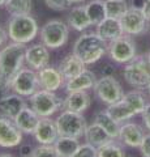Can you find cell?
I'll return each mask as SVG.
<instances>
[{
	"label": "cell",
	"instance_id": "24",
	"mask_svg": "<svg viewBox=\"0 0 150 157\" xmlns=\"http://www.w3.org/2000/svg\"><path fill=\"white\" fill-rule=\"evenodd\" d=\"M68 25L77 32H84L91 26V21L88 16L85 6H76L68 14Z\"/></svg>",
	"mask_w": 150,
	"mask_h": 157
},
{
	"label": "cell",
	"instance_id": "34",
	"mask_svg": "<svg viewBox=\"0 0 150 157\" xmlns=\"http://www.w3.org/2000/svg\"><path fill=\"white\" fill-rule=\"evenodd\" d=\"M45 4L50 9L56 12L67 11V9H69L72 7L71 0H45Z\"/></svg>",
	"mask_w": 150,
	"mask_h": 157
},
{
	"label": "cell",
	"instance_id": "3",
	"mask_svg": "<svg viewBox=\"0 0 150 157\" xmlns=\"http://www.w3.org/2000/svg\"><path fill=\"white\" fill-rule=\"evenodd\" d=\"M38 33H39L38 22L30 14L11 16L8 21V36L12 42L26 45L38 36Z\"/></svg>",
	"mask_w": 150,
	"mask_h": 157
},
{
	"label": "cell",
	"instance_id": "2",
	"mask_svg": "<svg viewBox=\"0 0 150 157\" xmlns=\"http://www.w3.org/2000/svg\"><path fill=\"white\" fill-rule=\"evenodd\" d=\"M108 51V42H106L97 33H84L77 38L73 46V52L86 66L94 64L101 60Z\"/></svg>",
	"mask_w": 150,
	"mask_h": 157
},
{
	"label": "cell",
	"instance_id": "39",
	"mask_svg": "<svg viewBox=\"0 0 150 157\" xmlns=\"http://www.w3.org/2000/svg\"><path fill=\"white\" fill-rule=\"evenodd\" d=\"M9 38V36H8V32H5L4 29L0 26V47H2L4 43L7 42V39Z\"/></svg>",
	"mask_w": 150,
	"mask_h": 157
},
{
	"label": "cell",
	"instance_id": "46",
	"mask_svg": "<svg viewBox=\"0 0 150 157\" xmlns=\"http://www.w3.org/2000/svg\"><path fill=\"white\" fill-rule=\"evenodd\" d=\"M146 88H148V93H149V96H150V82H149V85Z\"/></svg>",
	"mask_w": 150,
	"mask_h": 157
},
{
	"label": "cell",
	"instance_id": "14",
	"mask_svg": "<svg viewBox=\"0 0 150 157\" xmlns=\"http://www.w3.org/2000/svg\"><path fill=\"white\" fill-rule=\"evenodd\" d=\"M37 72H38V78H39L41 89L50 90V92H56L64 85L65 78L61 75L59 68L47 66V67L42 68V70L37 71Z\"/></svg>",
	"mask_w": 150,
	"mask_h": 157
},
{
	"label": "cell",
	"instance_id": "10",
	"mask_svg": "<svg viewBox=\"0 0 150 157\" xmlns=\"http://www.w3.org/2000/svg\"><path fill=\"white\" fill-rule=\"evenodd\" d=\"M108 56L116 63H129L136 58V43L132 36L124 34L120 38L108 43Z\"/></svg>",
	"mask_w": 150,
	"mask_h": 157
},
{
	"label": "cell",
	"instance_id": "48",
	"mask_svg": "<svg viewBox=\"0 0 150 157\" xmlns=\"http://www.w3.org/2000/svg\"><path fill=\"white\" fill-rule=\"evenodd\" d=\"M22 157H30V156H22Z\"/></svg>",
	"mask_w": 150,
	"mask_h": 157
},
{
	"label": "cell",
	"instance_id": "27",
	"mask_svg": "<svg viewBox=\"0 0 150 157\" xmlns=\"http://www.w3.org/2000/svg\"><path fill=\"white\" fill-rule=\"evenodd\" d=\"M54 145H55L56 152L59 153L60 157H72L81 144L77 137L59 136Z\"/></svg>",
	"mask_w": 150,
	"mask_h": 157
},
{
	"label": "cell",
	"instance_id": "9",
	"mask_svg": "<svg viewBox=\"0 0 150 157\" xmlns=\"http://www.w3.org/2000/svg\"><path fill=\"white\" fill-rule=\"evenodd\" d=\"M9 88L13 93H17L22 97H31L35 92L41 89L38 72L33 68H22V70L13 77Z\"/></svg>",
	"mask_w": 150,
	"mask_h": 157
},
{
	"label": "cell",
	"instance_id": "36",
	"mask_svg": "<svg viewBox=\"0 0 150 157\" xmlns=\"http://www.w3.org/2000/svg\"><path fill=\"white\" fill-rule=\"evenodd\" d=\"M138 148H140L142 157H150V134L144 136V140Z\"/></svg>",
	"mask_w": 150,
	"mask_h": 157
},
{
	"label": "cell",
	"instance_id": "12",
	"mask_svg": "<svg viewBox=\"0 0 150 157\" xmlns=\"http://www.w3.org/2000/svg\"><path fill=\"white\" fill-rule=\"evenodd\" d=\"M24 132L16 124L14 119L5 115H0V147L14 148L22 141Z\"/></svg>",
	"mask_w": 150,
	"mask_h": 157
},
{
	"label": "cell",
	"instance_id": "4",
	"mask_svg": "<svg viewBox=\"0 0 150 157\" xmlns=\"http://www.w3.org/2000/svg\"><path fill=\"white\" fill-rule=\"evenodd\" d=\"M30 98V106L41 118H51L60 109H64V100L55 92L39 89Z\"/></svg>",
	"mask_w": 150,
	"mask_h": 157
},
{
	"label": "cell",
	"instance_id": "41",
	"mask_svg": "<svg viewBox=\"0 0 150 157\" xmlns=\"http://www.w3.org/2000/svg\"><path fill=\"white\" fill-rule=\"evenodd\" d=\"M110 75H114V67L106 64L104 67H102V76H110Z\"/></svg>",
	"mask_w": 150,
	"mask_h": 157
},
{
	"label": "cell",
	"instance_id": "47",
	"mask_svg": "<svg viewBox=\"0 0 150 157\" xmlns=\"http://www.w3.org/2000/svg\"><path fill=\"white\" fill-rule=\"evenodd\" d=\"M148 58H149V60H150V51H149V54H148Z\"/></svg>",
	"mask_w": 150,
	"mask_h": 157
},
{
	"label": "cell",
	"instance_id": "40",
	"mask_svg": "<svg viewBox=\"0 0 150 157\" xmlns=\"http://www.w3.org/2000/svg\"><path fill=\"white\" fill-rule=\"evenodd\" d=\"M34 148H31L30 144H25V145H22L21 147V155L22 156H30L31 155V152Z\"/></svg>",
	"mask_w": 150,
	"mask_h": 157
},
{
	"label": "cell",
	"instance_id": "22",
	"mask_svg": "<svg viewBox=\"0 0 150 157\" xmlns=\"http://www.w3.org/2000/svg\"><path fill=\"white\" fill-rule=\"evenodd\" d=\"M57 68L60 70L61 75L64 76L65 81H67V80H69V78L77 76L84 70H86V64L80 58H77L73 52H71L61 59V62Z\"/></svg>",
	"mask_w": 150,
	"mask_h": 157
},
{
	"label": "cell",
	"instance_id": "25",
	"mask_svg": "<svg viewBox=\"0 0 150 157\" xmlns=\"http://www.w3.org/2000/svg\"><path fill=\"white\" fill-rule=\"evenodd\" d=\"M107 113L114 118L116 122H119V123L125 122V121L130 119V118H133L134 115H137L136 113H134V110L130 107V105L124 100V98H122L120 101L115 102V104H112V105H108Z\"/></svg>",
	"mask_w": 150,
	"mask_h": 157
},
{
	"label": "cell",
	"instance_id": "31",
	"mask_svg": "<svg viewBox=\"0 0 150 157\" xmlns=\"http://www.w3.org/2000/svg\"><path fill=\"white\" fill-rule=\"evenodd\" d=\"M97 156L98 157H125V152L122 148V145L116 141V139H112L108 143L97 148Z\"/></svg>",
	"mask_w": 150,
	"mask_h": 157
},
{
	"label": "cell",
	"instance_id": "1",
	"mask_svg": "<svg viewBox=\"0 0 150 157\" xmlns=\"http://www.w3.org/2000/svg\"><path fill=\"white\" fill-rule=\"evenodd\" d=\"M26 48L24 43L11 42L0 50V76L4 89L9 88L13 77L24 68Z\"/></svg>",
	"mask_w": 150,
	"mask_h": 157
},
{
	"label": "cell",
	"instance_id": "13",
	"mask_svg": "<svg viewBox=\"0 0 150 157\" xmlns=\"http://www.w3.org/2000/svg\"><path fill=\"white\" fill-rule=\"evenodd\" d=\"M50 48L43 43H35L26 48L25 52V62L26 64L35 71H39L45 68L50 63Z\"/></svg>",
	"mask_w": 150,
	"mask_h": 157
},
{
	"label": "cell",
	"instance_id": "42",
	"mask_svg": "<svg viewBox=\"0 0 150 157\" xmlns=\"http://www.w3.org/2000/svg\"><path fill=\"white\" fill-rule=\"evenodd\" d=\"M0 157H14V156L11 153H0Z\"/></svg>",
	"mask_w": 150,
	"mask_h": 157
},
{
	"label": "cell",
	"instance_id": "23",
	"mask_svg": "<svg viewBox=\"0 0 150 157\" xmlns=\"http://www.w3.org/2000/svg\"><path fill=\"white\" fill-rule=\"evenodd\" d=\"M84 137H85L86 143L94 145L95 148H98V147L112 140V137L110 136L108 132L106 131L102 126H99L97 122H93L91 124H88Z\"/></svg>",
	"mask_w": 150,
	"mask_h": 157
},
{
	"label": "cell",
	"instance_id": "18",
	"mask_svg": "<svg viewBox=\"0 0 150 157\" xmlns=\"http://www.w3.org/2000/svg\"><path fill=\"white\" fill-rule=\"evenodd\" d=\"M95 82H97L95 73L86 68V70H84L77 76L69 78V80H67L65 84H64V88H65L67 93L88 90V89H93Z\"/></svg>",
	"mask_w": 150,
	"mask_h": 157
},
{
	"label": "cell",
	"instance_id": "35",
	"mask_svg": "<svg viewBox=\"0 0 150 157\" xmlns=\"http://www.w3.org/2000/svg\"><path fill=\"white\" fill-rule=\"evenodd\" d=\"M72 157H98V156H97V148L94 145L85 143L79 147V149L75 152V155Z\"/></svg>",
	"mask_w": 150,
	"mask_h": 157
},
{
	"label": "cell",
	"instance_id": "32",
	"mask_svg": "<svg viewBox=\"0 0 150 157\" xmlns=\"http://www.w3.org/2000/svg\"><path fill=\"white\" fill-rule=\"evenodd\" d=\"M123 98L130 105V107L134 110V113H136L137 115L141 114V113L145 110L146 105H148L145 96L138 90H132V92L125 93V94L123 96Z\"/></svg>",
	"mask_w": 150,
	"mask_h": 157
},
{
	"label": "cell",
	"instance_id": "38",
	"mask_svg": "<svg viewBox=\"0 0 150 157\" xmlns=\"http://www.w3.org/2000/svg\"><path fill=\"white\" fill-rule=\"evenodd\" d=\"M141 9H142L144 16L146 17L148 21H150V0H145V3H144Z\"/></svg>",
	"mask_w": 150,
	"mask_h": 157
},
{
	"label": "cell",
	"instance_id": "45",
	"mask_svg": "<svg viewBox=\"0 0 150 157\" xmlns=\"http://www.w3.org/2000/svg\"><path fill=\"white\" fill-rule=\"evenodd\" d=\"M2 88H3V78L0 76V90H2Z\"/></svg>",
	"mask_w": 150,
	"mask_h": 157
},
{
	"label": "cell",
	"instance_id": "19",
	"mask_svg": "<svg viewBox=\"0 0 150 157\" xmlns=\"http://www.w3.org/2000/svg\"><path fill=\"white\" fill-rule=\"evenodd\" d=\"M25 106L26 102L24 97L17 94V93L4 94L3 97H0V113L5 117L12 118V119H14Z\"/></svg>",
	"mask_w": 150,
	"mask_h": 157
},
{
	"label": "cell",
	"instance_id": "30",
	"mask_svg": "<svg viewBox=\"0 0 150 157\" xmlns=\"http://www.w3.org/2000/svg\"><path fill=\"white\" fill-rule=\"evenodd\" d=\"M104 7L107 17L119 18V20L129 9V6L125 0H104Z\"/></svg>",
	"mask_w": 150,
	"mask_h": 157
},
{
	"label": "cell",
	"instance_id": "17",
	"mask_svg": "<svg viewBox=\"0 0 150 157\" xmlns=\"http://www.w3.org/2000/svg\"><path fill=\"white\" fill-rule=\"evenodd\" d=\"M95 33L108 43L124 36L122 21L119 18H112V17H106L103 21H101L97 25Z\"/></svg>",
	"mask_w": 150,
	"mask_h": 157
},
{
	"label": "cell",
	"instance_id": "43",
	"mask_svg": "<svg viewBox=\"0 0 150 157\" xmlns=\"http://www.w3.org/2000/svg\"><path fill=\"white\" fill-rule=\"evenodd\" d=\"M71 2H72V4H80V3H84L85 2V0H71Z\"/></svg>",
	"mask_w": 150,
	"mask_h": 157
},
{
	"label": "cell",
	"instance_id": "33",
	"mask_svg": "<svg viewBox=\"0 0 150 157\" xmlns=\"http://www.w3.org/2000/svg\"><path fill=\"white\" fill-rule=\"evenodd\" d=\"M30 157H60V156L56 152V148L54 144H51V145L39 144L37 148L33 149Z\"/></svg>",
	"mask_w": 150,
	"mask_h": 157
},
{
	"label": "cell",
	"instance_id": "6",
	"mask_svg": "<svg viewBox=\"0 0 150 157\" xmlns=\"http://www.w3.org/2000/svg\"><path fill=\"white\" fill-rule=\"evenodd\" d=\"M123 76L129 85L145 88L150 82V60L148 56H136L127 63L123 70Z\"/></svg>",
	"mask_w": 150,
	"mask_h": 157
},
{
	"label": "cell",
	"instance_id": "26",
	"mask_svg": "<svg viewBox=\"0 0 150 157\" xmlns=\"http://www.w3.org/2000/svg\"><path fill=\"white\" fill-rule=\"evenodd\" d=\"M94 122H97L99 126H102L103 128L110 134V136L112 139H119V134H120V124L119 122H116L112 117H111L107 110L104 111H98L94 115Z\"/></svg>",
	"mask_w": 150,
	"mask_h": 157
},
{
	"label": "cell",
	"instance_id": "7",
	"mask_svg": "<svg viewBox=\"0 0 150 157\" xmlns=\"http://www.w3.org/2000/svg\"><path fill=\"white\" fill-rule=\"evenodd\" d=\"M55 122L60 136L77 137V139L85 135L86 127H88L86 119L82 117V114L71 110L61 111V114L56 118Z\"/></svg>",
	"mask_w": 150,
	"mask_h": 157
},
{
	"label": "cell",
	"instance_id": "8",
	"mask_svg": "<svg viewBox=\"0 0 150 157\" xmlns=\"http://www.w3.org/2000/svg\"><path fill=\"white\" fill-rule=\"evenodd\" d=\"M93 89L98 100L107 105H112L115 102L120 101L124 96L123 88L120 82L114 77V75L102 76L98 78Z\"/></svg>",
	"mask_w": 150,
	"mask_h": 157
},
{
	"label": "cell",
	"instance_id": "37",
	"mask_svg": "<svg viewBox=\"0 0 150 157\" xmlns=\"http://www.w3.org/2000/svg\"><path fill=\"white\" fill-rule=\"evenodd\" d=\"M142 115V121H144V124L145 127L150 131V104L146 105V107H145V110L141 113Z\"/></svg>",
	"mask_w": 150,
	"mask_h": 157
},
{
	"label": "cell",
	"instance_id": "28",
	"mask_svg": "<svg viewBox=\"0 0 150 157\" xmlns=\"http://www.w3.org/2000/svg\"><path fill=\"white\" fill-rule=\"evenodd\" d=\"M88 16L91 21V25L97 26L101 21L107 17L106 14V7H104V0H91L85 6Z\"/></svg>",
	"mask_w": 150,
	"mask_h": 157
},
{
	"label": "cell",
	"instance_id": "11",
	"mask_svg": "<svg viewBox=\"0 0 150 157\" xmlns=\"http://www.w3.org/2000/svg\"><path fill=\"white\" fill-rule=\"evenodd\" d=\"M124 34L128 36H141L148 29V20L144 16L142 9L136 7H129L124 16L120 18Z\"/></svg>",
	"mask_w": 150,
	"mask_h": 157
},
{
	"label": "cell",
	"instance_id": "21",
	"mask_svg": "<svg viewBox=\"0 0 150 157\" xmlns=\"http://www.w3.org/2000/svg\"><path fill=\"white\" fill-rule=\"evenodd\" d=\"M91 105V98L88 90L72 92L64 98V110H71L75 113L82 114L86 111Z\"/></svg>",
	"mask_w": 150,
	"mask_h": 157
},
{
	"label": "cell",
	"instance_id": "29",
	"mask_svg": "<svg viewBox=\"0 0 150 157\" xmlns=\"http://www.w3.org/2000/svg\"><path fill=\"white\" fill-rule=\"evenodd\" d=\"M4 7L11 16L30 14L33 9V0H7Z\"/></svg>",
	"mask_w": 150,
	"mask_h": 157
},
{
	"label": "cell",
	"instance_id": "5",
	"mask_svg": "<svg viewBox=\"0 0 150 157\" xmlns=\"http://www.w3.org/2000/svg\"><path fill=\"white\" fill-rule=\"evenodd\" d=\"M69 25L61 20H50L41 28V42L51 50L64 46L69 37Z\"/></svg>",
	"mask_w": 150,
	"mask_h": 157
},
{
	"label": "cell",
	"instance_id": "16",
	"mask_svg": "<svg viewBox=\"0 0 150 157\" xmlns=\"http://www.w3.org/2000/svg\"><path fill=\"white\" fill-rule=\"evenodd\" d=\"M145 132L142 130V127L133 123V122H127L120 126V134H119V139L122 140V143L132 147V148H137L141 145L142 140H144Z\"/></svg>",
	"mask_w": 150,
	"mask_h": 157
},
{
	"label": "cell",
	"instance_id": "44",
	"mask_svg": "<svg viewBox=\"0 0 150 157\" xmlns=\"http://www.w3.org/2000/svg\"><path fill=\"white\" fill-rule=\"evenodd\" d=\"M7 3V0H0V7H4Z\"/></svg>",
	"mask_w": 150,
	"mask_h": 157
},
{
	"label": "cell",
	"instance_id": "15",
	"mask_svg": "<svg viewBox=\"0 0 150 157\" xmlns=\"http://www.w3.org/2000/svg\"><path fill=\"white\" fill-rule=\"evenodd\" d=\"M34 139L39 144L51 145L55 144V141L59 137V131L56 127V122L51 118H41L39 123L34 131Z\"/></svg>",
	"mask_w": 150,
	"mask_h": 157
},
{
	"label": "cell",
	"instance_id": "20",
	"mask_svg": "<svg viewBox=\"0 0 150 157\" xmlns=\"http://www.w3.org/2000/svg\"><path fill=\"white\" fill-rule=\"evenodd\" d=\"M39 121H41V117L37 114L35 110L31 106H27V105L14 118L16 124L20 127V130L24 134H31V135L34 134Z\"/></svg>",
	"mask_w": 150,
	"mask_h": 157
}]
</instances>
